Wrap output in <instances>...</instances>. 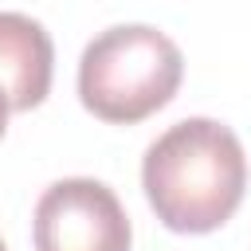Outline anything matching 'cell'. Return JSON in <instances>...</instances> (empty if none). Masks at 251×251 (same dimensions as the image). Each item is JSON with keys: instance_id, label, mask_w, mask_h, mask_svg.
<instances>
[{"instance_id": "7a4b0ae2", "label": "cell", "mask_w": 251, "mask_h": 251, "mask_svg": "<svg viewBox=\"0 0 251 251\" xmlns=\"http://www.w3.org/2000/svg\"><path fill=\"white\" fill-rule=\"evenodd\" d=\"M184 78L180 47L149 24H118L98 31L78 59L82 106L110 122L133 126L173 102Z\"/></svg>"}, {"instance_id": "5b68a950", "label": "cell", "mask_w": 251, "mask_h": 251, "mask_svg": "<svg viewBox=\"0 0 251 251\" xmlns=\"http://www.w3.org/2000/svg\"><path fill=\"white\" fill-rule=\"evenodd\" d=\"M8 98H4V90H0V137H4V129H8Z\"/></svg>"}, {"instance_id": "8992f818", "label": "cell", "mask_w": 251, "mask_h": 251, "mask_svg": "<svg viewBox=\"0 0 251 251\" xmlns=\"http://www.w3.org/2000/svg\"><path fill=\"white\" fill-rule=\"evenodd\" d=\"M0 251H8V247H4V239H0Z\"/></svg>"}, {"instance_id": "6da1fadb", "label": "cell", "mask_w": 251, "mask_h": 251, "mask_svg": "<svg viewBox=\"0 0 251 251\" xmlns=\"http://www.w3.org/2000/svg\"><path fill=\"white\" fill-rule=\"evenodd\" d=\"M141 188L169 231H216L231 220L247 188V157L235 129L216 118H184L169 126L145 149Z\"/></svg>"}, {"instance_id": "277c9868", "label": "cell", "mask_w": 251, "mask_h": 251, "mask_svg": "<svg viewBox=\"0 0 251 251\" xmlns=\"http://www.w3.org/2000/svg\"><path fill=\"white\" fill-rule=\"evenodd\" d=\"M55 47L39 20L0 12V90L12 110H35L51 90Z\"/></svg>"}, {"instance_id": "3957f363", "label": "cell", "mask_w": 251, "mask_h": 251, "mask_svg": "<svg viewBox=\"0 0 251 251\" xmlns=\"http://www.w3.org/2000/svg\"><path fill=\"white\" fill-rule=\"evenodd\" d=\"M35 251H129V216L118 192L94 176H63L43 188L31 220Z\"/></svg>"}]
</instances>
